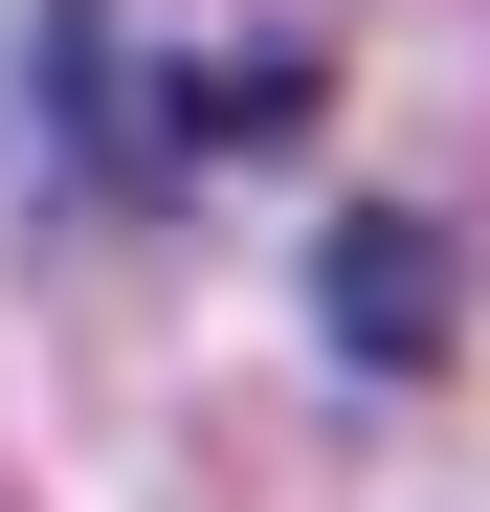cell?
Segmentation results:
<instances>
[{
	"mask_svg": "<svg viewBox=\"0 0 490 512\" xmlns=\"http://www.w3.org/2000/svg\"><path fill=\"white\" fill-rule=\"evenodd\" d=\"M312 312H335L357 379H424V357H446V245L401 223V201H357L335 245H312Z\"/></svg>",
	"mask_w": 490,
	"mask_h": 512,
	"instance_id": "cell-1",
	"label": "cell"
}]
</instances>
